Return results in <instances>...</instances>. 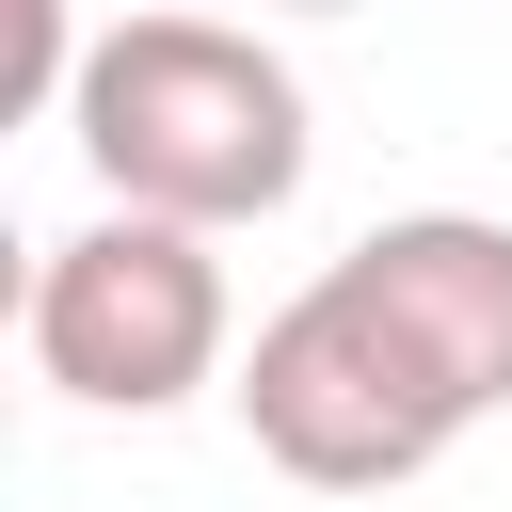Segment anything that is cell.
I'll return each mask as SVG.
<instances>
[{"label": "cell", "mask_w": 512, "mask_h": 512, "mask_svg": "<svg viewBox=\"0 0 512 512\" xmlns=\"http://www.w3.org/2000/svg\"><path fill=\"white\" fill-rule=\"evenodd\" d=\"M288 16H352V0H288Z\"/></svg>", "instance_id": "obj_4"}, {"label": "cell", "mask_w": 512, "mask_h": 512, "mask_svg": "<svg viewBox=\"0 0 512 512\" xmlns=\"http://www.w3.org/2000/svg\"><path fill=\"white\" fill-rule=\"evenodd\" d=\"M64 128H80V160H96L112 208L192 224V240L272 224L304 192V80L240 16H112L96 64H80V96H64Z\"/></svg>", "instance_id": "obj_2"}, {"label": "cell", "mask_w": 512, "mask_h": 512, "mask_svg": "<svg viewBox=\"0 0 512 512\" xmlns=\"http://www.w3.org/2000/svg\"><path fill=\"white\" fill-rule=\"evenodd\" d=\"M240 432L304 496H384L432 480L496 400H512V224L480 208H400L352 256H320L256 352H240Z\"/></svg>", "instance_id": "obj_1"}, {"label": "cell", "mask_w": 512, "mask_h": 512, "mask_svg": "<svg viewBox=\"0 0 512 512\" xmlns=\"http://www.w3.org/2000/svg\"><path fill=\"white\" fill-rule=\"evenodd\" d=\"M32 368L80 416H176L224 368V256L192 224H144V208L64 224L32 256Z\"/></svg>", "instance_id": "obj_3"}]
</instances>
